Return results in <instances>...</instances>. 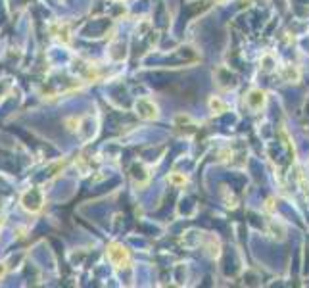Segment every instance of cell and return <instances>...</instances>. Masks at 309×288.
<instances>
[{
  "instance_id": "obj_1",
  "label": "cell",
  "mask_w": 309,
  "mask_h": 288,
  "mask_svg": "<svg viewBox=\"0 0 309 288\" xmlns=\"http://www.w3.org/2000/svg\"><path fill=\"white\" fill-rule=\"evenodd\" d=\"M106 256L110 259V263L118 269H127L131 265V254L121 242H110L106 246Z\"/></svg>"
},
{
  "instance_id": "obj_2",
  "label": "cell",
  "mask_w": 309,
  "mask_h": 288,
  "mask_svg": "<svg viewBox=\"0 0 309 288\" xmlns=\"http://www.w3.org/2000/svg\"><path fill=\"white\" fill-rule=\"evenodd\" d=\"M19 204H21V208H23L27 214H39L44 208V192L39 187L27 188V190L21 194Z\"/></svg>"
},
{
  "instance_id": "obj_3",
  "label": "cell",
  "mask_w": 309,
  "mask_h": 288,
  "mask_svg": "<svg viewBox=\"0 0 309 288\" xmlns=\"http://www.w3.org/2000/svg\"><path fill=\"white\" fill-rule=\"evenodd\" d=\"M134 114L144 121H156L160 117V108L158 104L150 98H138L134 102Z\"/></svg>"
},
{
  "instance_id": "obj_4",
  "label": "cell",
  "mask_w": 309,
  "mask_h": 288,
  "mask_svg": "<svg viewBox=\"0 0 309 288\" xmlns=\"http://www.w3.org/2000/svg\"><path fill=\"white\" fill-rule=\"evenodd\" d=\"M246 104L251 112H261L267 104V92L261 88H251L250 92L246 94Z\"/></svg>"
},
{
  "instance_id": "obj_5",
  "label": "cell",
  "mask_w": 309,
  "mask_h": 288,
  "mask_svg": "<svg viewBox=\"0 0 309 288\" xmlns=\"http://www.w3.org/2000/svg\"><path fill=\"white\" fill-rule=\"evenodd\" d=\"M50 33L52 37L62 44H69L71 43V27L69 23L65 21H56V23H50Z\"/></svg>"
},
{
  "instance_id": "obj_6",
  "label": "cell",
  "mask_w": 309,
  "mask_h": 288,
  "mask_svg": "<svg viewBox=\"0 0 309 288\" xmlns=\"http://www.w3.org/2000/svg\"><path fill=\"white\" fill-rule=\"evenodd\" d=\"M131 177L136 187H146L148 183H150V173H148V169L142 163H132Z\"/></svg>"
},
{
  "instance_id": "obj_7",
  "label": "cell",
  "mask_w": 309,
  "mask_h": 288,
  "mask_svg": "<svg viewBox=\"0 0 309 288\" xmlns=\"http://www.w3.org/2000/svg\"><path fill=\"white\" fill-rule=\"evenodd\" d=\"M280 77H282L286 83H298V81L302 79V72H300V68H296V66H284V68L280 70Z\"/></svg>"
},
{
  "instance_id": "obj_8",
  "label": "cell",
  "mask_w": 309,
  "mask_h": 288,
  "mask_svg": "<svg viewBox=\"0 0 309 288\" xmlns=\"http://www.w3.org/2000/svg\"><path fill=\"white\" fill-rule=\"evenodd\" d=\"M207 254L213 259H217L221 256V240L217 236H209V240H207Z\"/></svg>"
},
{
  "instance_id": "obj_9",
  "label": "cell",
  "mask_w": 309,
  "mask_h": 288,
  "mask_svg": "<svg viewBox=\"0 0 309 288\" xmlns=\"http://www.w3.org/2000/svg\"><path fill=\"white\" fill-rule=\"evenodd\" d=\"M207 106H209V110H211L213 114H223V112H227V104L221 100L219 96H211L209 102H207Z\"/></svg>"
},
{
  "instance_id": "obj_10",
  "label": "cell",
  "mask_w": 309,
  "mask_h": 288,
  "mask_svg": "<svg viewBox=\"0 0 309 288\" xmlns=\"http://www.w3.org/2000/svg\"><path fill=\"white\" fill-rule=\"evenodd\" d=\"M169 183H171L173 187H185V185L188 183V177H186L185 173L173 171L171 175H169Z\"/></svg>"
},
{
  "instance_id": "obj_11",
  "label": "cell",
  "mask_w": 309,
  "mask_h": 288,
  "mask_svg": "<svg viewBox=\"0 0 309 288\" xmlns=\"http://www.w3.org/2000/svg\"><path fill=\"white\" fill-rule=\"evenodd\" d=\"M265 208H267V212H273L275 210V198H267V206Z\"/></svg>"
},
{
  "instance_id": "obj_12",
  "label": "cell",
  "mask_w": 309,
  "mask_h": 288,
  "mask_svg": "<svg viewBox=\"0 0 309 288\" xmlns=\"http://www.w3.org/2000/svg\"><path fill=\"white\" fill-rule=\"evenodd\" d=\"M6 271H8V269H6V265H4V263H0V279H4V277H6Z\"/></svg>"
},
{
  "instance_id": "obj_13",
  "label": "cell",
  "mask_w": 309,
  "mask_h": 288,
  "mask_svg": "<svg viewBox=\"0 0 309 288\" xmlns=\"http://www.w3.org/2000/svg\"><path fill=\"white\" fill-rule=\"evenodd\" d=\"M263 64H271V56H265ZM271 68H273V66H263V70H271Z\"/></svg>"
}]
</instances>
